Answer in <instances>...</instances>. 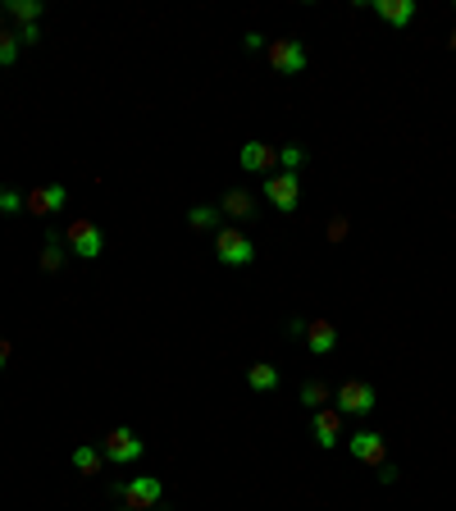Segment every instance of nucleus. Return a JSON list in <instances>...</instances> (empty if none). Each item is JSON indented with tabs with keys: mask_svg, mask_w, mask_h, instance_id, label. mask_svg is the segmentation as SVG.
<instances>
[{
	"mask_svg": "<svg viewBox=\"0 0 456 511\" xmlns=\"http://www.w3.org/2000/svg\"><path fill=\"white\" fill-rule=\"evenodd\" d=\"M215 256H219V265H228V269H242V265L256 260V243L247 238L242 228H219V233H215Z\"/></svg>",
	"mask_w": 456,
	"mask_h": 511,
	"instance_id": "nucleus-1",
	"label": "nucleus"
},
{
	"mask_svg": "<svg viewBox=\"0 0 456 511\" xmlns=\"http://www.w3.org/2000/svg\"><path fill=\"white\" fill-rule=\"evenodd\" d=\"M333 402H338V407H333L338 416H370L374 402H379V392H374V383H365V379H347V383H338Z\"/></svg>",
	"mask_w": 456,
	"mask_h": 511,
	"instance_id": "nucleus-2",
	"label": "nucleus"
},
{
	"mask_svg": "<svg viewBox=\"0 0 456 511\" xmlns=\"http://www.w3.org/2000/svg\"><path fill=\"white\" fill-rule=\"evenodd\" d=\"M64 243H69V251H73V256L96 260V256L105 251V233H101L92 219H73V224L64 228Z\"/></svg>",
	"mask_w": 456,
	"mask_h": 511,
	"instance_id": "nucleus-3",
	"label": "nucleus"
},
{
	"mask_svg": "<svg viewBox=\"0 0 456 511\" xmlns=\"http://www.w3.org/2000/svg\"><path fill=\"white\" fill-rule=\"evenodd\" d=\"M101 452H105V461H114V466H133V461H142V452H146V443L133 434V429H110L105 434V443H101Z\"/></svg>",
	"mask_w": 456,
	"mask_h": 511,
	"instance_id": "nucleus-4",
	"label": "nucleus"
},
{
	"mask_svg": "<svg viewBox=\"0 0 456 511\" xmlns=\"http://www.w3.org/2000/svg\"><path fill=\"white\" fill-rule=\"evenodd\" d=\"M265 202H270L274 210H283V215H297V206H301V178L297 174L265 178Z\"/></svg>",
	"mask_w": 456,
	"mask_h": 511,
	"instance_id": "nucleus-5",
	"label": "nucleus"
},
{
	"mask_svg": "<svg viewBox=\"0 0 456 511\" xmlns=\"http://www.w3.org/2000/svg\"><path fill=\"white\" fill-rule=\"evenodd\" d=\"M119 498H124L128 511H151V507H160L165 484H160L156 475H137V480H128V484L119 489Z\"/></svg>",
	"mask_w": 456,
	"mask_h": 511,
	"instance_id": "nucleus-6",
	"label": "nucleus"
},
{
	"mask_svg": "<svg viewBox=\"0 0 456 511\" xmlns=\"http://www.w3.org/2000/svg\"><path fill=\"white\" fill-rule=\"evenodd\" d=\"M270 64H274V73H306L311 55L297 37H279V42H270Z\"/></svg>",
	"mask_w": 456,
	"mask_h": 511,
	"instance_id": "nucleus-7",
	"label": "nucleus"
},
{
	"mask_svg": "<svg viewBox=\"0 0 456 511\" xmlns=\"http://www.w3.org/2000/svg\"><path fill=\"white\" fill-rule=\"evenodd\" d=\"M23 206L32 210V215H60L64 206H69V187L64 183H46V187H32L28 196H23Z\"/></svg>",
	"mask_w": 456,
	"mask_h": 511,
	"instance_id": "nucleus-8",
	"label": "nucleus"
},
{
	"mask_svg": "<svg viewBox=\"0 0 456 511\" xmlns=\"http://www.w3.org/2000/svg\"><path fill=\"white\" fill-rule=\"evenodd\" d=\"M347 448H352V457L365 461V466H384V461H388V443H384V434H374V429H361V434H352Z\"/></svg>",
	"mask_w": 456,
	"mask_h": 511,
	"instance_id": "nucleus-9",
	"label": "nucleus"
},
{
	"mask_svg": "<svg viewBox=\"0 0 456 511\" xmlns=\"http://www.w3.org/2000/svg\"><path fill=\"white\" fill-rule=\"evenodd\" d=\"M238 161H242L247 174H270V169L279 165V151L265 146V142H242V155H238Z\"/></svg>",
	"mask_w": 456,
	"mask_h": 511,
	"instance_id": "nucleus-10",
	"label": "nucleus"
},
{
	"mask_svg": "<svg viewBox=\"0 0 456 511\" xmlns=\"http://www.w3.org/2000/svg\"><path fill=\"white\" fill-rule=\"evenodd\" d=\"M219 215L224 219H251L256 215V196L247 187H233V192H224V202H219Z\"/></svg>",
	"mask_w": 456,
	"mask_h": 511,
	"instance_id": "nucleus-11",
	"label": "nucleus"
},
{
	"mask_svg": "<svg viewBox=\"0 0 456 511\" xmlns=\"http://www.w3.org/2000/svg\"><path fill=\"white\" fill-rule=\"evenodd\" d=\"M374 14L384 19V23H393V28H411L415 0H374Z\"/></svg>",
	"mask_w": 456,
	"mask_h": 511,
	"instance_id": "nucleus-12",
	"label": "nucleus"
},
{
	"mask_svg": "<svg viewBox=\"0 0 456 511\" xmlns=\"http://www.w3.org/2000/svg\"><path fill=\"white\" fill-rule=\"evenodd\" d=\"M306 347L315 351V357H329V351L338 347V329L329 320H311L306 325Z\"/></svg>",
	"mask_w": 456,
	"mask_h": 511,
	"instance_id": "nucleus-13",
	"label": "nucleus"
},
{
	"mask_svg": "<svg viewBox=\"0 0 456 511\" xmlns=\"http://www.w3.org/2000/svg\"><path fill=\"white\" fill-rule=\"evenodd\" d=\"M338 439H342V416L338 411H315V443L329 452V448H338Z\"/></svg>",
	"mask_w": 456,
	"mask_h": 511,
	"instance_id": "nucleus-14",
	"label": "nucleus"
},
{
	"mask_svg": "<svg viewBox=\"0 0 456 511\" xmlns=\"http://www.w3.org/2000/svg\"><path fill=\"white\" fill-rule=\"evenodd\" d=\"M101 466H105V452L101 448H73V470H83V475H101Z\"/></svg>",
	"mask_w": 456,
	"mask_h": 511,
	"instance_id": "nucleus-15",
	"label": "nucleus"
},
{
	"mask_svg": "<svg viewBox=\"0 0 456 511\" xmlns=\"http://www.w3.org/2000/svg\"><path fill=\"white\" fill-rule=\"evenodd\" d=\"M247 383H251L256 392H274V388H279V370L265 366V361H256V366L247 370Z\"/></svg>",
	"mask_w": 456,
	"mask_h": 511,
	"instance_id": "nucleus-16",
	"label": "nucleus"
},
{
	"mask_svg": "<svg viewBox=\"0 0 456 511\" xmlns=\"http://www.w3.org/2000/svg\"><path fill=\"white\" fill-rule=\"evenodd\" d=\"M5 19H19V23L28 28V23L42 19V5H37V0H10V5H5Z\"/></svg>",
	"mask_w": 456,
	"mask_h": 511,
	"instance_id": "nucleus-17",
	"label": "nucleus"
},
{
	"mask_svg": "<svg viewBox=\"0 0 456 511\" xmlns=\"http://www.w3.org/2000/svg\"><path fill=\"white\" fill-rule=\"evenodd\" d=\"M60 265H64V238H60V233H51L46 247H42V269H46V274H55Z\"/></svg>",
	"mask_w": 456,
	"mask_h": 511,
	"instance_id": "nucleus-18",
	"label": "nucleus"
},
{
	"mask_svg": "<svg viewBox=\"0 0 456 511\" xmlns=\"http://www.w3.org/2000/svg\"><path fill=\"white\" fill-rule=\"evenodd\" d=\"M324 402H329V383H320V379L301 383V407H311V411H324Z\"/></svg>",
	"mask_w": 456,
	"mask_h": 511,
	"instance_id": "nucleus-19",
	"label": "nucleus"
},
{
	"mask_svg": "<svg viewBox=\"0 0 456 511\" xmlns=\"http://www.w3.org/2000/svg\"><path fill=\"white\" fill-rule=\"evenodd\" d=\"M279 165H283V174H297L301 165H306V146H297V142L279 146Z\"/></svg>",
	"mask_w": 456,
	"mask_h": 511,
	"instance_id": "nucleus-20",
	"label": "nucleus"
},
{
	"mask_svg": "<svg viewBox=\"0 0 456 511\" xmlns=\"http://www.w3.org/2000/svg\"><path fill=\"white\" fill-rule=\"evenodd\" d=\"M187 224L192 228H215L219 224V206H192L187 210Z\"/></svg>",
	"mask_w": 456,
	"mask_h": 511,
	"instance_id": "nucleus-21",
	"label": "nucleus"
},
{
	"mask_svg": "<svg viewBox=\"0 0 456 511\" xmlns=\"http://www.w3.org/2000/svg\"><path fill=\"white\" fill-rule=\"evenodd\" d=\"M19 60V32H0V64H14Z\"/></svg>",
	"mask_w": 456,
	"mask_h": 511,
	"instance_id": "nucleus-22",
	"label": "nucleus"
},
{
	"mask_svg": "<svg viewBox=\"0 0 456 511\" xmlns=\"http://www.w3.org/2000/svg\"><path fill=\"white\" fill-rule=\"evenodd\" d=\"M14 210H23V196L14 187H0V215H14Z\"/></svg>",
	"mask_w": 456,
	"mask_h": 511,
	"instance_id": "nucleus-23",
	"label": "nucleus"
},
{
	"mask_svg": "<svg viewBox=\"0 0 456 511\" xmlns=\"http://www.w3.org/2000/svg\"><path fill=\"white\" fill-rule=\"evenodd\" d=\"M347 215H333V224H329V243H342V238H347Z\"/></svg>",
	"mask_w": 456,
	"mask_h": 511,
	"instance_id": "nucleus-24",
	"label": "nucleus"
},
{
	"mask_svg": "<svg viewBox=\"0 0 456 511\" xmlns=\"http://www.w3.org/2000/svg\"><path fill=\"white\" fill-rule=\"evenodd\" d=\"M37 42H42V28H37V23L19 28V46H37Z\"/></svg>",
	"mask_w": 456,
	"mask_h": 511,
	"instance_id": "nucleus-25",
	"label": "nucleus"
},
{
	"mask_svg": "<svg viewBox=\"0 0 456 511\" xmlns=\"http://www.w3.org/2000/svg\"><path fill=\"white\" fill-rule=\"evenodd\" d=\"M379 470V484H397V466L393 461H384V466H374Z\"/></svg>",
	"mask_w": 456,
	"mask_h": 511,
	"instance_id": "nucleus-26",
	"label": "nucleus"
},
{
	"mask_svg": "<svg viewBox=\"0 0 456 511\" xmlns=\"http://www.w3.org/2000/svg\"><path fill=\"white\" fill-rule=\"evenodd\" d=\"M5 366H10V342L0 338V370H5Z\"/></svg>",
	"mask_w": 456,
	"mask_h": 511,
	"instance_id": "nucleus-27",
	"label": "nucleus"
},
{
	"mask_svg": "<svg viewBox=\"0 0 456 511\" xmlns=\"http://www.w3.org/2000/svg\"><path fill=\"white\" fill-rule=\"evenodd\" d=\"M0 32H5V5H0Z\"/></svg>",
	"mask_w": 456,
	"mask_h": 511,
	"instance_id": "nucleus-28",
	"label": "nucleus"
},
{
	"mask_svg": "<svg viewBox=\"0 0 456 511\" xmlns=\"http://www.w3.org/2000/svg\"><path fill=\"white\" fill-rule=\"evenodd\" d=\"M452 51H456V32H452Z\"/></svg>",
	"mask_w": 456,
	"mask_h": 511,
	"instance_id": "nucleus-29",
	"label": "nucleus"
},
{
	"mask_svg": "<svg viewBox=\"0 0 456 511\" xmlns=\"http://www.w3.org/2000/svg\"><path fill=\"white\" fill-rule=\"evenodd\" d=\"M151 511H165V507H151Z\"/></svg>",
	"mask_w": 456,
	"mask_h": 511,
	"instance_id": "nucleus-30",
	"label": "nucleus"
}]
</instances>
